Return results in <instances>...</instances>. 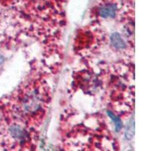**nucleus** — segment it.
Masks as SVG:
<instances>
[{
  "instance_id": "nucleus-3",
  "label": "nucleus",
  "mask_w": 151,
  "mask_h": 151,
  "mask_svg": "<svg viewBox=\"0 0 151 151\" xmlns=\"http://www.w3.org/2000/svg\"><path fill=\"white\" fill-rule=\"evenodd\" d=\"M107 114H108L109 116H110V118L114 121V122H115V125H116V132H119V131L120 130L122 127V121H121V119L119 118H118V117L116 116L113 113H112L110 111L107 112Z\"/></svg>"
},
{
  "instance_id": "nucleus-2",
  "label": "nucleus",
  "mask_w": 151,
  "mask_h": 151,
  "mask_svg": "<svg viewBox=\"0 0 151 151\" xmlns=\"http://www.w3.org/2000/svg\"><path fill=\"white\" fill-rule=\"evenodd\" d=\"M111 42L114 47L116 48H125L126 45L124 40H122L121 36L119 33H113L111 36Z\"/></svg>"
},
{
  "instance_id": "nucleus-1",
  "label": "nucleus",
  "mask_w": 151,
  "mask_h": 151,
  "mask_svg": "<svg viewBox=\"0 0 151 151\" xmlns=\"http://www.w3.org/2000/svg\"><path fill=\"white\" fill-rule=\"evenodd\" d=\"M100 15L103 17H114L116 14V5L110 4L100 9Z\"/></svg>"
},
{
  "instance_id": "nucleus-4",
  "label": "nucleus",
  "mask_w": 151,
  "mask_h": 151,
  "mask_svg": "<svg viewBox=\"0 0 151 151\" xmlns=\"http://www.w3.org/2000/svg\"><path fill=\"white\" fill-rule=\"evenodd\" d=\"M4 61V58L1 54H0V64H2V62Z\"/></svg>"
}]
</instances>
